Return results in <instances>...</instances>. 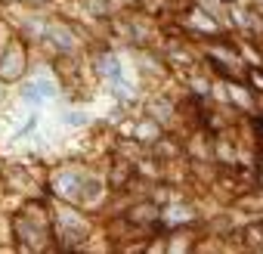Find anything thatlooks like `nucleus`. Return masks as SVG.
Returning a JSON list of instances; mask_svg holds the SVG:
<instances>
[{
	"instance_id": "0eeeda50",
	"label": "nucleus",
	"mask_w": 263,
	"mask_h": 254,
	"mask_svg": "<svg viewBox=\"0 0 263 254\" xmlns=\"http://www.w3.org/2000/svg\"><path fill=\"white\" fill-rule=\"evenodd\" d=\"M248 81L254 84V90H260V93H263V71H260V68H254V65H251V68H248Z\"/></svg>"
},
{
	"instance_id": "7ed1b4c3",
	"label": "nucleus",
	"mask_w": 263,
	"mask_h": 254,
	"mask_svg": "<svg viewBox=\"0 0 263 254\" xmlns=\"http://www.w3.org/2000/svg\"><path fill=\"white\" fill-rule=\"evenodd\" d=\"M56 93V87L47 81V78H34L31 84H25V90H22V96L28 99V102H41V99H50Z\"/></svg>"
},
{
	"instance_id": "39448f33",
	"label": "nucleus",
	"mask_w": 263,
	"mask_h": 254,
	"mask_svg": "<svg viewBox=\"0 0 263 254\" xmlns=\"http://www.w3.org/2000/svg\"><path fill=\"white\" fill-rule=\"evenodd\" d=\"M99 71H102L105 78H111V81H121V65H118L115 56H102V59H99Z\"/></svg>"
},
{
	"instance_id": "20e7f679",
	"label": "nucleus",
	"mask_w": 263,
	"mask_h": 254,
	"mask_svg": "<svg viewBox=\"0 0 263 254\" xmlns=\"http://www.w3.org/2000/svg\"><path fill=\"white\" fill-rule=\"evenodd\" d=\"M130 220L134 223H152V220H158V208L155 205H137L130 211Z\"/></svg>"
},
{
	"instance_id": "f257e3e1",
	"label": "nucleus",
	"mask_w": 263,
	"mask_h": 254,
	"mask_svg": "<svg viewBox=\"0 0 263 254\" xmlns=\"http://www.w3.org/2000/svg\"><path fill=\"white\" fill-rule=\"evenodd\" d=\"M25 71V47L22 44H10L0 56V78L4 81H19Z\"/></svg>"
},
{
	"instance_id": "f03ea898",
	"label": "nucleus",
	"mask_w": 263,
	"mask_h": 254,
	"mask_svg": "<svg viewBox=\"0 0 263 254\" xmlns=\"http://www.w3.org/2000/svg\"><path fill=\"white\" fill-rule=\"evenodd\" d=\"M53 186H56V192H59L62 198H71V202H78V198L84 195V192H81V189H84V177H81V174H59Z\"/></svg>"
},
{
	"instance_id": "423d86ee",
	"label": "nucleus",
	"mask_w": 263,
	"mask_h": 254,
	"mask_svg": "<svg viewBox=\"0 0 263 254\" xmlns=\"http://www.w3.org/2000/svg\"><path fill=\"white\" fill-rule=\"evenodd\" d=\"M245 239H248L251 245H260V248H263V220H260V223H251V226L245 229Z\"/></svg>"
}]
</instances>
